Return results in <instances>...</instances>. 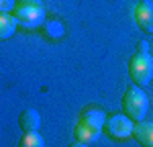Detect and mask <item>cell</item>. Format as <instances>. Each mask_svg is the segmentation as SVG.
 Returning <instances> with one entry per match:
<instances>
[{
	"label": "cell",
	"instance_id": "obj_1",
	"mask_svg": "<svg viewBox=\"0 0 153 147\" xmlns=\"http://www.w3.org/2000/svg\"><path fill=\"white\" fill-rule=\"evenodd\" d=\"M45 6L39 0H16L14 8H12V16L16 19L19 27L23 29H39L45 23Z\"/></svg>",
	"mask_w": 153,
	"mask_h": 147
},
{
	"label": "cell",
	"instance_id": "obj_2",
	"mask_svg": "<svg viewBox=\"0 0 153 147\" xmlns=\"http://www.w3.org/2000/svg\"><path fill=\"white\" fill-rule=\"evenodd\" d=\"M123 112L129 117L133 122L145 121L149 112V96L143 92L141 86H129L123 94Z\"/></svg>",
	"mask_w": 153,
	"mask_h": 147
},
{
	"label": "cell",
	"instance_id": "obj_3",
	"mask_svg": "<svg viewBox=\"0 0 153 147\" xmlns=\"http://www.w3.org/2000/svg\"><path fill=\"white\" fill-rule=\"evenodd\" d=\"M129 78L135 86L145 88L153 80V55L149 51H137L129 59Z\"/></svg>",
	"mask_w": 153,
	"mask_h": 147
},
{
	"label": "cell",
	"instance_id": "obj_4",
	"mask_svg": "<svg viewBox=\"0 0 153 147\" xmlns=\"http://www.w3.org/2000/svg\"><path fill=\"white\" fill-rule=\"evenodd\" d=\"M133 127H135V122L125 112L123 114H110V117L106 114L102 133L112 141H125V139L133 137Z\"/></svg>",
	"mask_w": 153,
	"mask_h": 147
},
{
	"label": "cell",
	"instance_id": "obj_5",
	"mask_svg": "<svg viewBox=\"0 0 153 147\" xmlns=\"http://www.w3.org/2000/svg\"><path fill=\"white\" fill-rule=\"evenodd\" d=\"M100 135H102V129L100 127H96V125H92V122H88V121H82V119H78L76 127H74V137L82 145H92V143H96L100 139Z\"/></svg>",
	"mask_w": 153,
	"mask_h": 147
},
{
	"label": "cell",
	"instance_id": "obj_6",
	"mask_svg": "<svg viewBox=\"0 0 153 147\" xmlns=\"http://www.w3.org/2000/svg\"><path fill=\"white\" fill-rule=\"evenodd\" d=\"M135 23L143 33H153V0H139L135 8Z\"/></svg>",
	"mask_w": 153,
	"mask_h": 147
},
{
	"label": "cell",
	"instance_id": "obj_7",
	"mask_svg": "<svg viewBox=\"0 0 153 147\" xmlns=\"http://www.w3.org/2000/svg\"><path fill=\"white\" fill-rule=\"evenodd\" d=\"M135 141L143 147H153V121H139L133 127Z\"/></svg>",
	"mask_w": 153,
	"mask_h": 147
},
{
	"label": "cell",
	"instance_id": "obj_8",
	"mask_svg": "<svg viewBox=\"0 0 153 147\" xmlns=\"http://www.w3.org/2000/svg\"><path fill=\"white\" fill-rule=\"evenodd\" d=\"M19 125L25 131H39L41 129V114L37 108H25L19 117Z\"/></svg>",
	"mask_w": 153,
	"mask_h": 147
},
{
	"label": "cell",
	"instance_id": "obj_9",
	"mask_svg": "<svg viewBox=\"0 0 153 147\" xmlns=\"http://www.w3.org/2000/svg\"><path fill=\"white\" fill-rule=\"evenodd\" d=\"M16 29H19V23H16V19L12 16V12L0 14V41L10 39V37L16 33Z\"/></svg>",
	"mask_w": 153,
	"mask_h": 147
},
{
	"label": "cell",
	"instance_id": "obj_10",
	"mask_svg": "<svg viewBox=\"0 0 153 147\" xmlns=\"http://www.w3.org/2000/svg\"><path fill=\"white\" fill-rule=\"evenodd\" d=\"M19 145L21 147H45V137L39 131H25Z\"/></svg>",
	"mask_w": 153,
	"mask_h": 147
},
{
	"label": "cell",
	"instance_id": "obj_11",
	"mask_svg": "<svg viewBox=\"0 0 153 147\" xmlns=\"http://www.w3.org/2000/svg\"><path fill=\"white\" fill-rule=\"evenodd\" d=\"M14 4H16V0H0V14H4V12H12Z\"/></svg>",
	"mask_w": 153,
	"mask_h": 147
},
{
	"label": "cell",
	"instance_id": "obj_12",
	"mask_svg": "<svg viewBox=\"0 0 153 147\" xmlns=\"http://www.w3.org/2000/svg\"><path fill=\"white\" fill-rule=\"evenodd\" d=\"M137 51H149V43H147V41H141V43L137 45Z\"/></svg>",
	"mask_w": 153,
	"mask_h": 147
}]
</instances>
